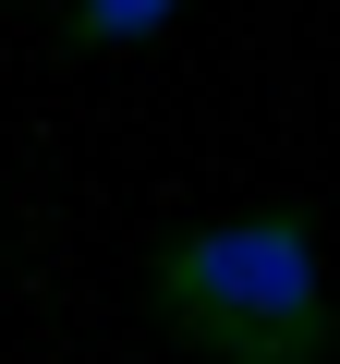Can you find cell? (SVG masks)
I'll return each mask as SVG.
<instances>
[{"label":"cell","instance_id":"cell-1","mask_svg":"<svg viewBox=\"0 0 340 364\" xmlns=\"http://www.w3.org/2000/svg\"><path fill=\"white\" fill-rule=\"evenodd\" d=\"M146 316L183 340L195 364H328L340 352V291H328V231L304 195L280 207H231L146 243L134 267Z\"/></svg>","mask_w":340,"mask_h":364},{"label":"cell","instance_id":"cell-2","mask_svg":"<svg viewBox=\"0 0 340 364\" xmlns=\"http://www.w3.org/2000/svg\"><path fill=\"white\" fill-rule=\"evenodd\" d=\"M49 13H61L73 49H146V37L183 25V0H49Z\"/></svg>","mask_w":340,"mask_h":364}]
</instances>
